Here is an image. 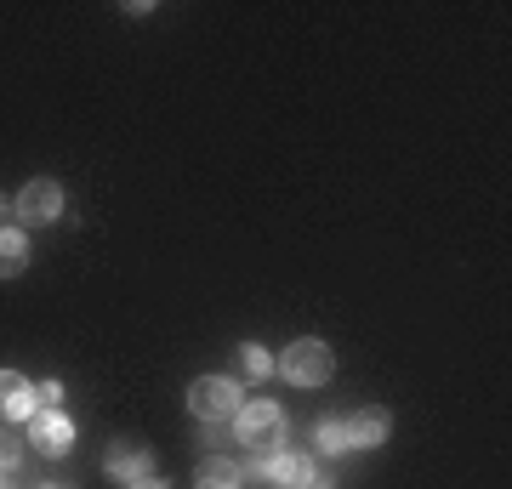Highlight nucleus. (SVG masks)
<instances>
[{
    "mask_svg": "<svg viewBox=\"0 0 512 489\" xmlns=\"http://www.w3.org/2000/svg\"><path fill=\"white\" fill-rule=\"evenodd\" d=\"M234 438L251 455H268L279 438H285V416H279L268 399H245V404H239V416H234Z\"/></svg>",
    "mask_w": 512,
    "mask_h": 489,
    "instance_id": "f257e3e1",
    "label": "nucleus"
},
{
    "mask_svg": "<svg viewBox=\"0 0 512 489\" xmlns=\"http://www.w3.org/2000/svg\"><path fill=\"white\" fill-rule=\"evenodd\" d=\"M330 370H336V353L325 342H313V336H302V342L279 353V376L296 381V387H319V381H330Z\"/></svg>",
    "mask_w": 512,
    "mask_h": 489,
    "instance_id": "f03ea898",
    "label": "nucleus"
},
{
    "mask_svg": "<svg viewBox=\"0 0 512 489\" xmlns=\"http://www.w3.org/2000/svg\"><path fill=\"white\" fill-rule=\"evenodd\" d=\"M239 387L228 376H200L194 387H188V410H194V421H205V427H217V421H234L239 416Z\"/></svg>",
    "mask_w": 512,
    "mask_h": 489,
    "instance_id": "7ed1b4c3",
    "label": "nucleus"
},
{
    "mask_svg": "<svg viewBox=\"0 0 512 489\" xmlns=\"http://www.w3.org/2000/svg\"><path fill=\"white\" fill-rule=\"evenodd\" d=\"M12 211H18L29 228H46V222L63 217V188H57L52 177H35L18 188V200H12Z\"/></svg>",
    "mask_w": 512,
    "mask_h": 489,
    "instance_id": "20e7f679",
    "label": "nucleus"
},
{
    "mask_svg": "<svg viewBox=\"0 0 512 489\" xmlns=\"http://www.w3.org/2000/svg\"><path fill=\"white\" fill-rule=\"evenodd\" d=\"M256 472L268 489H308L313 484V461L302 450H268L256 455Z\"/></svg>",
    "mask_w": 512,
    "mask_h": 489,
    "instance_id": "39448f33",
    "label": "nucleus"
},
{
    "mask_svg": "<svg viewBox=\"0 0 512 489\" xmlns=\"http://www.w3.org/2000/svg\"><path fill=\"white\" fill-rule=\"evenodd\" d=\"M40 410L35 381L18 376V370H0V421H29Z\"/></svg>",
    "mask_w": 512,
    "mask_h": 489,
    "instance_id": "423d86ee",
    "label": "nucleus"
},
{
    "mask_svg": "<svg viewBox=\"0 0 512 489\" xmlns=\"http://www.w3.org/2000/svg\"><path fill=\"white\" fill-rule=\"evenodd\" d=\"M29 444H35V450H46V455H69L74 421L57 416V410H35V416H29Z\"/></svg>",
    "mask_w": 512,
    "mask_h": 489,
    "instance_id": "0eeeda50",
    "label": "nucleus"
},
{
    "mask_svg": "<svg viewBox=\"0 0 512 489\" xmlns=\"http://www.w3.org/2000/svg\"><path fill=\"white\" fill-rule=\"evenodd\" d=\"M342 421H348V450H376V444H387V427H393L382 404H365V410H353Z\"/></svg>",
    "mask_w": 512,
    "mask_h": 489,
    "instance_id": "6e6552de",
    "label": "nucleus"
},
{
    "mask_svg": "<svg viewBox=\"0 0 512 489\" xmlns=\"http://www.w3.org/2000/svg\"><path fill=\"white\" fill-rule=\"evenodd\" d=\"M103 467H109V478H120V484H137V478H154V455L126 438V444H114V450H109Z\"/></svg>",
    "mask_w": 512,
    "mask_h": 489,
    "instance_id": "1a4fd4ad",
    "label": "nucleus"
},
{
    "mask_svg": "<svg viewBox=\"0 0 512 489\" xmlns=\"http://www.w3.org/2000/svg\"><path fill=\"white\" fill-rule=\"evenodd\" d=\"M239 461H228V455H205L200 467H194V489H239Z\"/></svg>",
    "mask_w": 512,
    "mask_h": 489,
    "instance_id": "9d476101",
    "label": "nucleus"
},
{
    "mask_svg": "<svg viewBox=\"0 0 512 489\" xmlns=\"http://www.w3.org/2000/svg\"><path fill=\"white\" fill-rule=\"evenodd\" d=\"M29 268V239L23 228H0V279H18Z\"/></svg>",
    "mask_w": 512,
    "mask_h": 489,
    "instance_id": "9b49d317",
    "label": "nucleus"
},
{
    "mask_svg": "<svg viewBox=\"0 0 512 489\" xmlns=\"http://www.w3.org/2000/svg\"><path fill=\"white\" fill-rule=\"evenodd\" d=\"M313 444H319V450H330V455L348 450V421H342V416H325L319 427H313Z\"/></svg>",
    "mask_w": 512,
    "mask_h": 489,
    "instance_id": "f8f14e48",
    "label": "nucleus"
},
{
    "mask_svg": "<svg viewBox=\"0 0 512 489\" xmlns=\"http://www.w3.org/2000/svg\"><path fill=\"white\" fill-rule=\"evenodd\" d=\"M239 370H245V376H268V370H274V359H268V347H256V342H245L239 347Z\"/></svg>",
    "mask_w": 512,
    "mask_h": 489,
    "instance_id": "ddd939ff",
    "label": "nucleus"
},
{
    "mask_svg": "<svg viewBox=\"0 0 512 489\" xmlns=\"http://www.w3.org/2000/svg\"><path fill=\"white\" fill-rule=\"evenodd\" d=\"M18 461H23V438L12 433L6 421H0V478H6V472L18 467Z\"/></svg>",
    "mask_w": 512,
    "mask_h": 489,
    "instance_id": "4468645a",
    "label": "nucleus"
},
{
    "mask_svg": "<svg viewBox=\"0 0 512 489\" xmlns=\"http://www.w3.org/2000/svg\"><path fill=\"white\" fill-rule=\"evenodd\" d=\"M126 489H165L160 478H137V484H126Z\"/></svg>",
    "mask_w": 512,
    "mask_h": 489,
    "instance_id": "2eb2a0df",
    "label": "nucleus"
},
{
    "mask_svg": "<svg viewBox=\"0 0 512 489\" xmlns=\"http://www.w3.org/2000/svg\"><path fill=\"white\" fill-rule=\"evenodd\" d=\"M6 211H12V205H6V194H0V217H6Z\"/></svg>",
    "mask_w": 512,
    "mask_h": 489,
    "instance_id": "dca6fc26",
    "label": "nucleus"
},
{
    "mask_svg": "<svg viewBox=\"0 0 512 489\" xmlns=\"http://www.w3.org/2000/svg\"><path fill=\"white\" fill-rule=\"evenodd\" d=\"M0 489H12V484H6V478H0Z\"/></svg>",
    "mask_w": 512,
    "mask_h": 489,
    "instance_id": "f3484780",
    "label": "nucleus"
},
{
    "mask_svg": "<svg viewBox=\"0 0 512 489\" xmlns=\"http://www.w3.org/2000/svg\"><path fill=\"white\" fill-rule=\"evenodd\" d=\"M308 489H325V484H308Z\"/></svg>",
    "mask_w": 512,
    "mask_h": 489,
    "instance_id": "a211bd4d",
    "label": "nucleus"
},
{
    "mask_svg": "<svg viewBox=\"0 0 512 489\" xmlns=\"http://www.w3.org/2000/svg\"><path fill=\"white\" fill-rule=\"evenodd\" d=\"M46 489H57V484H46Z\"/></svg>",
    "mask_w": 512,
    "mask_h": 489,
    "instance_id": "6ab92c4d",
    "label": "nucleus"
}]
</instances>
